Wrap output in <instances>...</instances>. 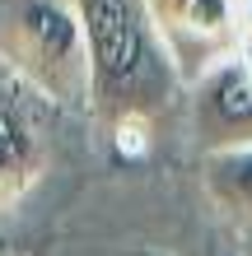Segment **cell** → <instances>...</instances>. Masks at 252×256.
<instances>
[{
	"mask_svg": "<svg viewBox=\"0 0 252 256\" xmlns=\"http://www.w3.org/2000/svg\"><path fill=\"white\" fill-rule=\"evenodd\" d=\"M80 14L89 38V116L126 144V135H145L187 84L145 0H80Z\"/></svg>",
	"mask_w": 252,
	"mask_h": 256,
	"instance_id": "cell-1",
	"label": "cell"
},
{
	"mask_svg": "<svg viewBox=\"0 0 252 256\" xmlns=\"http://www.w3.org/2000/svg\"><path fill=\"white\" fill-rule=\"evenodd\" d=\"M0 66L61 112H89V38L80 0H0Z\"/></svg>",
	"mask_w": 252,
	"mask_h": 256,
	"instance_id": "cell-2",
	"label": "cell"
},
{
	"mask_svg": "<svg viewBox=\"0 0 252 256\" xmlns=\"http://www.w3.org/2000/svg\"><path fill=\"white\" fill-rule=\"evenodd\" d=\"M61 108L0 66V214L42 182L52 163V126Z\"/></svg>",
	"mask_w": 252,
	"mask_h": 256,
	"instance_id": "cell-3",
	"label": "cell"
},
{
	"mask_svg": "<svg viewBox=\"0 0 252 256\" xmlns=\"http://www.w3.org/2000/svg\"><path fill=\"white\" fill-rule=\"evenodd\" d=\"M191 135L201 154L252 144V47H233L187 84Z\"/></svg>",
	"mask_w": 252,
	"mask_h": 256,
	"instance_id": "cell-4",
	"label": "cell"
},
{
	"mask_svg": "<svg viewBox=\"0 0 252 256\" xmlns=\"http://www.w3.org/2000/svg\"><path fill=\"white\" fill-rule=\"evenodd\" d=\"M154 33L164 38L173 70L191 84L196 74L243 47L238 38V0H145Z\"/></svg>",
	"mask_w": 252,
	"mask_h": 256,
	"instance_id": "cell-5",
	"label": "cell"
},
{
	"mask_svg": "<svg viewBox=\"0 0 252 256\" xmlns=\"http://www.w3.org/2000/svg\"><path fill=\"white\" fill-rule=\"evenodd\" d=\"M201 186L224 219L252 228V144L201 154Z\"/></svg>",
	"mask_w": 252,
	"mask_h": 256,
	"instance_id": "cell-6",
	"label": "cell"
},
{
	"mask_svg": "<svg viewBox=\"0 0 252 256\" xmlns=\"http://www.w3.org/2000/svg\"><path fill=\"white\" fill-rule=\"evenodd\" d=\"M238 38L243 47H252V0H238Z\"/></svg>",
	"mask_w": 252,
	"mask_h": 256,
	"instance_id": "cell-7",
	"label": "cell"
},
{
	"mask_svg": "<svg viewBox=\"0 0 252 256\" xmlns=\"http://www.w3.org/2000/svg\"><path fill=\"white\" fill-rule=\"evenodd\" d=\"M131 256H168V252H154V247H140V252H131Z\"/></svg>",
	"mask_w": 252,
	"mask_h": 256,
	"instance_id": "cell-8",
	"label": "cell"
}]
</instances>
